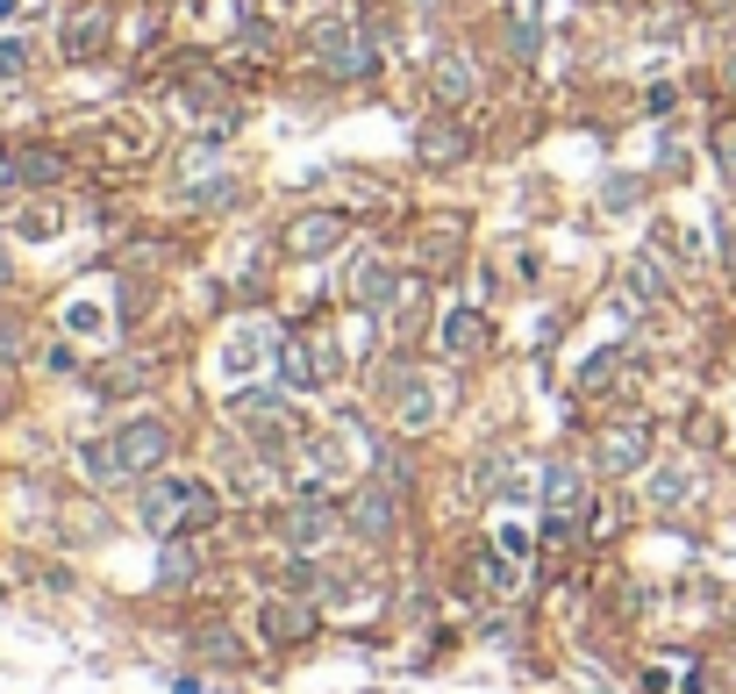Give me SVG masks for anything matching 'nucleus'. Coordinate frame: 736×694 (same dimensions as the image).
<instances>
[{
	"mask_svg": "<svg viewBox=\"0 0 736 694\" xmlns=\"http://www.w3.org/2000/svg\"><path fill=\"white\" fill-rule=\"evenodd\" d=\"M686 494H694V466H665V472L651 480V502H658V508L686 502Z\"/></svg>",
	"mask_w": 736,
	"mask_h": 694,
	"instance_id": "nucleus-23",
	"label": "nucleus"
},
{
	"mask_svg": "<svg viewBox=\"0 0 736 694\" xmlns=\"http://www.w3.org/2000/svg\"><path fill=\"white\" fill-rule=\"evenodd\" d=\"M486 588H494V594H515V588H522V573H515V558H508V552L486 558Z\"/></svg>",
	"mask_w": 736,
	"mask_h": 694,
	"instance_id": "nucleus-25",
	"label": "nucleus"
},
{
	"mask_svg": "<svg viewBox=\"0 0 736 694\" xmlns=\"http://www.w3.org/2000/svg\"><path fill=\"white\" fill-rule=\"evenodd\" d=\"M465 151H472V122H436V129L415 137V157H422V165H458Z\"/></svg>",
	"mask_w": 736,
	"mask_h": 694,
	"instance_id": "nucleus-10",
	"label": "nucleus"
},
{
	"mask_svg": "<svg viewBox=\"0 0 736 694\" xmlns=\"http://www.w3.org/2000/svg\"><path fill=\"white\" fill-rule=\"evenodd\" d=\"M429 258H436V265H451V258H458V243H451V229H436V237H429Z\"/></svg>",
	"mask_w": 736,
	"mask_h": 694,
	"instance_id": "nucleus-31",
	"label": "nucleus"
},
{
	"mask_svg": "<svg viewBox=\"0 0 736 694\" xmlns=\"http://www.w3.org/2000/svg\"><path fill=\"white\" fill-rule=\"evenodd\" d=\"M237 193H243V179H237V173H207L201 187H187V209H229Z\"/></svg>",
	"mask_w": 736,
	"mask_h": 694,
	"instance_id": "nucleus-19",
	"label": "nucleus"
},
{
	"mask_svg": "<svg viewBox=\"0 0 736 694\" xmlns=\"http://www.w3.org/2000/svg\"><path fill=\"white\" fill-rule=\"evenodd\" d=\"M72 330H79V337H101V308H72Z\"/></svg>",
	"mask_w": 736,
	"mask_h": 694,
	"instance_id": "nucleus-32",
	"label": "nucleus"
},
{
	"mask_svg": "<svg viewBox=\"0 0 736 694\" xmlns=\"http://www.w3.org/2000/svg\"><path fill=\"white\" fill-rule=\"evenodd\" d=\"M8 179H15V187H58V179H65V157L22 143V151H8Z\"/></svg>",
	"mask_w": 736,
	"mask_h": 694,
	"instance_id": "nucleus-12",
	"label": "nucleus"
},
{
	"mask_svg": "<svg viewBox=\"0 0 736 694\" xmlns=\"http://www.w3.org/2000/svg\"><path fill=\"white\" fill-rule=\"evenodd\" d=\"M265 351H272V323H243V330H229V344H223V365L229 373H257L265 365Z\"/></svg>",
	"mask_w": 736,
	"mask_h": 694,
	"instance_id": "nucleus-11",
	"label": "nucleus"
},
{
	"mask_svg": "<svg viewBox=\"0 0 736 694\" xmlns=\"http://www.w3.org/2000/svg\"><path fill=\"white\" fill-rule=\"evenodd\" d=\"M329 530H337V516H329L322 502H301V508L287 516V538H293V544H322Z\"/></svg>",
	"mask_w": 736,
	"mask_h": 694,
	"instance_id": "nucleus-18",
	"label": "nucleus"
},
{
	"mask_svg": "<svg viewBox=\"0 0 736 694\" xmlns=\"http://www.w3.org/2000/svg\"><path fill=\"white\" fill-rule=\"evenodd\" d=\"M429 93H436L444 108H465L472 93H480V72H472V58H465V51H444L436 65H429Z\"/></svg>",
	"mask_w": 736,
	"mask_h": 694,
	"instance_id": "nucleus-7",
	"label": "nucleus"
},
{
	"mask_svg": "<svg viewBox=\"0 0 736 694\" xmlns=\"http://www.w3.org/2000/svg\"><path fill=\"white\" fill-rule=\"evenodd\" d=\"M600 201H608V209H630V201H636V179H622V173H616V187L600 193Z\"/></svg>",
	"mask_w": 736,
	"mask_h": 694,
	"instance_id": "nucleus-30",
	"label": "nucleus"
},
{
	"mask_svg": "<svg viewBox=\"0 0 736 694\" xmlns=\"http://www.w3.org/2000/svg\"><path fill=\"white\" fill-rule=\"evenodd\" d=\"M0 279H8V251H0Z\"/></svg>",
	"mask_w": 736,
	"mask_h": 694,
	"instance_id": "nucleus-34",
	"label": "nucleus"
},
{
	"mask_svg": "<svg viewBox=\"0 0 736 694\" xmlns=\"http://www.w3.org/2000/svg\"><path fill=\"white\" fill-rule=\"evenodd\" d=\"M165 452H172V430L165 422H129V430H115V466L122 472H157L165 466Z\"/></svg>",
	"mask_w": 736,
	"mask_h": 694,
	"instance_id": "nucleus-5",
	"label": "nucleus"
},
{
	"mask_svg": "<svg viewBox=\"0 0 736 694\" xmlns=\"http://www.w3.org/2000/svg\"><path fill=\"white\" fill-rule=\"evenodd\" d=\"M644 458H651V430H644V422H616V430H600V444H594L600 472H636Z\"/></svg>",
	"mask_w": 736,
	"mask_h": 694,
	"instance_id": "nucleus-6",
	"label": "nucleus"
},
{
	"mask_svg": "<svg viewBox=\"0 0 736 694\" xmlns=\"http://www.w3.org/2000/svg\"><path fill=\"white\" fill-rule=\"evenodd\" d=\"M500 552L522 558V552H530V530H522V522H500Z\"/></svg>",
	"mask_w": 736,
	"mask_h": 694,
	"instance_id": "nucleus-29",
	"label": "nucleus"
},
{
	"mask_svg": "<svg viewBox=\"0 0 736 694\" xmlns=\"http://www.w3.org/2000/svg\"><path fill=\"white\" fill-rule=\"evenodd\" d=\"M22 72H29V43L22 36H0V87H15Z\"/></svg>",
	"mask_w": 736,
	"mask_h": 694,
	"instance_id": "nucleus-24",
	"label": "nucleus"
},
{
	"mask_svg": "<svg viewBox=\"0 0 736 694\" xmlns=\"http://www.w3.org/2000/svg\"><path fill=\"white\" fill-rule=\"evenodd\" d=\"M544 508H550V522H558V530H572V522H580V508H586L580 466H550V472H544Z\"/></svg>",
	"mask_w": 736,
	"mask_h": 694,
	"instance_id": "nucleus-8",
	"label": "nucleus"
},
{
	"mask_svg": "<svg viewBox=\"0 0 736 694\" xmlns=\"http://www.w3.org/2000/svg\"><path fill=\"white\" fill-rule=\"evenodd\" d=\"M193 580V552H165V588H187Z\"/></svg>",
	"mask_w": 736,
	"mask_h": 694,
	"instance_id": "nucleus-27",
	"label": "nucleus"
},
{
	"mask_svg": "<svg viewBox=\"0 0 736 694\" xmlns=\"http://www.w3.org/2000/svg\"><path fill=\"white\" fill-rule=\"evenodd\" d=\"M480 344H486V323L472 308H451L444 315V351H451V358H472Z\"/></svg>",
	"mask_w": 736,
	"mask_h": 694,
	"instance_id": "nucleus-16",
	"label": "nucleus"
},
{
	"mask_svg": "<svg viewBox=\"0 0 736 694\" xmlns=\"http://www.w3.org/2000/svg\"><path fill=\"white\" fill-rule=\"evenodd\" d=\"M265 638H279V644L308 638V608H287V602H272V608H265Z\"/></svg>",
	"mask_w": 736,
	"mask_h": 694,
	"instance_id": "nucleus-22",
	"label": "nucleus"
},
{
	"mask_svg": "<svg viewBox=\"0 0 736 694\" xmlns=\"http://www.w3.org/2000/svg\"><path fill=\"white\" fill-rule=\"evenodd\" d=\"M207 516H215V494H207L201 480H157L151 494H143V522H151V530H179V522L201 530Z\"/></svg>",
	"mask_w": 736,
	"mask_h": 694,
	"instance_id": "nucleus-1",
	"label": "nucleus"
},
{
	"mask_svg": "<svg viewBox=\"0 0 736 694\" xmlns=\"http://www.w3.org/2000/svg\"><path fill=\"white\" fill-rule=\"evenodd\" d=\"M715 157H722V173L736 179V122H722V129H715Z\"/></svg>",
	"mask_w": 736,
	"mask_h": 694,
	"instance_id": "nucleus-28",
	"label": "nucleus"
},
{
	"mask_svg": "<svg viewBox=\"0 0 736 694\" xmlns=\"http://www.w3.org/2000/svg\"><path fill=\"white\" fill-rule=\"evenodd\" d=\"M394 294L401 287H394V273H386V258H358L351 265V301H358V308H386Z\"/></svg>",
	"mask_w": 736,
	"mask_h": 694,
	"instance_id": "nucleus-14",
	"label": "nucleus"
},
{
	"mask_svg": "<svg viewBox=\"0 0 736 694\" xmlns=\"http://www.w3.org/2000/svg\"><path fill=\"white\" fill-rule=\"evenodd\" d=\"M351 522H358L365 538H386V530H394V494H386V487H358V502H351Z\"/></svg>",
	"mask_w": 736,
	"mask_h": 694,
	"instance_id": "nucleus-15",
	"label": "nucleus"
},
{
	"mask_svg": "<svg viewBox=\"0 0 736 694\" xmlns=\"http://www.w3.org/2000/svg\"><path fill=\"white\" fill-rule=\"evenodd\" d=\"M29 8H36V0H0V22H22Z\"/></svg>",
	"mask_w": 736,
	"mask_h": 694,
	"instance_id": "nucleus-33",
	"label": "nucleus"
},
{
	"mask_svg": "<svg viewBox=\"0 0 736 694\" xmlns=\"http://www.w3.org/2000/svg\"><path fill=\"white\" fill-rule=\"evenodd\" d=\"M729 79H736V51H729Z\"/></svg>",
	"mask_w": 736,
	"mask_h": 694,
	"instance_id": "nucleus-35",
	"label": "nucleus"
},
{
	"mask_svg": "<svg viewBox=\"0 0 736 694\" xmlns=\"http://www.w3.org/2000/svg\"><path fill=\"white\" fill-rule=\"evenodd\" d=\"M394 416L408 422V430H429V422H436V394H429V380H401Z\"/></svg>",
	"mask_w": 736,
	"mask_h": 694,
	"instance_id": "nucleus-17",
	"label": "nucleus"
},
{
	"mask_svg": "<svg viewBox=\"0 0 736 694\" xmlns=\"http://www.w3.org/2000/svg\"><path fill=\"white\" fill-rule=\"evenodd\" d=\"M343 237H351V223H343L337 209H308V215H293V223H287V251H293V258H329Z\"/></svg>",
	"mask_w": 736,
	"mask_h": 694,
	"instance_id": "nucleus-3",
	"label": "nucleus"
},
{
	"mask_svg": "<svg viewBox=\"0 0 736 694\" xmlns=\"http://www.w3.org/2000/svg\"><path fill=\"white\" fill-rule=\"evenodd\" d=\"M622 279H630V308H636V301H644V308H651V301L665 294V273H658L651 258H630V273H622Z\"/></svg>",
	"mask_w": 736,
	"mask_h": 694,
	"instance_id": "nucleus-21",
	"label": "nucleus"
},
{
	"mask_svg": "<svg viewBox=\"0 0 736 694\" xmlns=\"http://www.w3.org/2000/svg\"><path fill=\"white\" fill-rule=\"evenodd\" d=\"M622 358H630V351L622 344H608V351H594V358L580 365V394H600V387H616V373H622Z\"/></svg>",
	"mask_w": 736,
	"mask_h": 694,
	"instance_id": "nucleus-20",
	"label": "nucleus"
},
{
	"mask_svg": "<svg viewBox=\"0 0 736 694\" xmlns=\"http://www.w3.org/2000/svg\"><path fill=\"white\" fill-rule=\"evenodd\" d=\"M58 43H65V58H72V65L101 58V43H107V15H101V8H79V15H65Z\"/></svg>",
	"mask_w": 736,
	"mask_h": 694,
	"instance_id": "nucleus-9",
	"label": "nucleus"
},
{
	"mask_svg": "<svg viewBox=\"0 0 736 694\" xmlns=\"http://www.w3.org/2000/svg\"><path fill=\"white\" fill-rule=\"evenodd\" d=\"M329 373H337V358H315V344H279V380L287 387L308 394V387H322Z\"/></svg>",
	"mask_w": 736,
	"mask_h": 694,
	"instance_id": "nucleus-13",
	"label": "nucleus"
},
{
	"mask_svg": "<svg viewBox=\"0 0 736 694\" xmlns=\"http://www.w3.org/2000/svg\"><path fill=\"white\" fill-rule=\"evenodd\" d=\"M308 43H315V51H322V65L337 72V79H365V72L379 65L372 36H358V29H351V22H343V15H322V22H315V29H308Z\"/></svg>",
	"mask_w": 736,
	"mask_h": 694,
	"instance_id": "nucleus-2",
	"label": "nucleus"
},
{
	"mask_svg": "<svg viewBox=\"0 0 736 694\" xmlns=\"http://www.w3.org/2000/svg\"><path fill=\"white\" fill-rule=\"evenodd\" d=\"M229 408H237V422L251 437H265V444H287V437L301 430V416L287 408V394H237Z\"/></svg>",
	"mask_w": 736,
	"mask_h": 694,
	"instance_id": "nucleus-4",
	"label": "nucleus"
},
{
	"mask_svg": "<svg viewBox=\"0 0 736 694\" xmlns=\"http://www.w3.org/2000/svg\"><path fill=\"white\" fill-rule=\"evenodd\" d=\"M22 237H36V243H51V229H58V209H22Z\"/></svg>",
	"mask_w": 736,
	"mask_h": 694,
	"instance_id": "nucleus-26",
	"label": "nucleus"
}]
</instances>
